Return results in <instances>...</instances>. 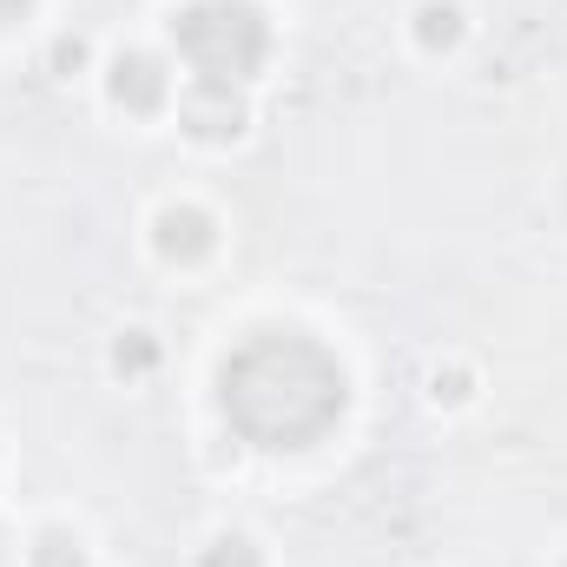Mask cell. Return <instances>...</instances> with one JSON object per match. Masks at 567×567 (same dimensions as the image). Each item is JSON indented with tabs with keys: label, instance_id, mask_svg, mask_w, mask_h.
I'll use <instances>...</instances> for the list:
<instances>
[{
	"label": "cell",
	"instance_id": "6da1fadb",
	"mask_svg": "<svg viewBox=\"0 0 567 567\" xmlns=\"http://www.w3.org/2000/svg\"><path fill=\"white\" fill-rule=\"evenodd\" d=\"M218 403L251 449H303L330 435L350 383L343 363L303 330H258L218 370Z\"/></svg>",
	"mask_w": 567,
	"mask_h": 567
},
{
	"label": "cell",
	"instance_id": "7a4b0ae2",
	"mask_svg": "<svg viewBox=\"0 0 567 567\" xmlns=\"http://www.w3.org/2000/svg\"><path fill=\"white\" fill-rule=\"evenodd\" d=\"M172 33H178V53L192 60L198 86H238L271 53V27L251 0H192L172 20Z\"/></svg>",
	"mask_w": 567,
	"mask_h": 567
},
{
	"label": "cell",
	"instance_id": "3957f363",
	"mask_svg": "<svg viewBox=\"0 0 567 567\" xmlns=\"http://www.w3.org/2000/svg\"><path fill=\"white\" fill-rule=\"evenodd\" d=\"M178 120H185L192 140L225 145V140L245 133V100H238V86H192L185 106H178Z\"/></svg>",
	"mask_w": 567,
	"mask_h": 567
},
{
	"label": "cell",
	"instance_id": "277c9868",
	"mask_svg": "<svg viewBox=\"0 0 567 567\" xmlns=\"http://www.w3.org/2000/svg\"><path fill=\"white\" fill-rule=\"evenodd\" d=\"M106 93H113L126 113H158V106H165V60H158V53H120Z\"/></svg>",
	"mask_w": 567,
	"mask_h": 567
},
{
	"label": "cell",
	"instance_id": "5b68a950",
	"mask_svg": "<svg viewBox=\"0 0 567 567\" xmlns=\"http://www.w3.org/2000/svg\"><path fill=\"white\" fill-rule=\"evenodd\" d=\"M212 245H218V231H212L205 212H192V205L158 212V258H172V265H198Z\"/></svg>",
	"mask_w": 567,
	"mask_h": 567
},
{
	"label": "cell",
	"instance_id": "8992f818",
	"mask_svg": "<svg viewBox=\"0 0 567 567\" xmlns=\"http://www.w3.org/2000/svg\"><path fill=\"white\" fill-rule=\"evenodd\" d=\"M455 33H462V13H455L449 0H429L423 13H416V40H423L429 53H435V47H455Z\"/></svg>",
	"mask_w": 567,
	"mask_h": 567
},
{
	"label": "cell",
	"instance_id": "52a82bcc",
	"mask_svg": "<svg viewBox=\"0 0 567 567\" xmlns=\"http://www.w3.org/2000/svg\"><path fill=\"white\" fill-rule=\"evenodd\" d=\"M33 567H86V555H80V542H73V535L47 528V535L33 542Z\"/></svg>",
	"mask_w": 567,
	"mask_h": 567
},
{
	"label": "cell",
	"instance_id": "ba28073f",
	"mask_svg": "<svg viewBox=\"0 0 567 567\" xmlns=\"http://www.w3.org/2000/svg\"><path fill=\"white\" fill-rule=\"evenodd\" d=\"M205 567H258V548H251L245 535H218V542L205 548Z\"/></svg>",
	"mask_w": 567,
	"mask_h": 567
},
{
	"label": "cell",
	"instance_id": "9c48e42d",
	"mask_svg": "<svg viewBox=\"0 0 567 567\" xmlns=\"http://www.w3.org/2000/svg\"><path fill=\"white\" fill-rule=\"evenodd\" d=\"M80 60H86V40H73V33H60V40H53V66H60V73H73Z\"/></svg>",
	"mask_w": 567,
	"mask_h": 567
},
{
	"label": "cell",
	"instance_id": "30bf717a",
	"mask_svg": "<svg viewBox=\"0 0 567 567\" xmlns=\"http://www.w3.org/2000/svg\"><path fill=\"white\" fill-rule=\"evenodd\" d=\"M27 7H33V0H0V27H7L13 13H27Z\"/></svg>",
	"mask_w": 567,
	"mask_h": 567
}]
</instances>
